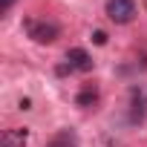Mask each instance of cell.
Instances as JSON below:
<instances>
[{
	"label": "cell",
	"instance_id": "obj_1",
	"mask_svg": "<svg viewBox=\"0 0 147 147\" xmlns=\"http://www.w3.org/2000/svg\"><path fill=\"white\" fill-rule=\"evenodd\" d=\"M23 29L35 43H55L61 38V26L55 20H46V18H26Z\"/></svg>",
	"mask_w": 147,
	"mask_h": 147
},
{
	"label": "cell",
	"instance_id": "obj_2",
	"mask_svg": "<svg viewBox=\"0 0 147 147\" xmlns=\"http://www.w3.org/2000/svg\"><path fill=\"white\" fill-rule=\"evenodd\" d=\"M92 66H95V61H92V55L87 49L72 46L66 52V63L58 66V72H61V75H66V72H92Z\"/></svg>",
	"mask_w": 147,
	"mask_h": 147
},
{
	"label": "cell",
	"instance_id": "obj_3",
	"mask_svg": "<svg viewBox=\"0 0 147 147\" xmlns=\"http://www.w3.org/2000/svg\"><path fill=\"white\" fill-rule=\"evenodd\" d=\"M107 18L113 23H130L136 18V0H107Z\"/></svg>",
	"mask_w": 147,
	"mask_h": 147
},
{
	"label": "cell",
	"instance_id": "obj_4",
	"mask_svg": "<svg viewBox=\"0 0 147 147\" xmlns=\"http://www.w3.org/2000/svg\"><path fill=\"white\" fill-rule=\"evenodd\" d=\"M43 147H81V138H78V133L75 130H69V127H63V130H58Z\"/></svg>",
	"mask_w": 147,
	"mask_h": 147
},
{
	"label": "cell",
	"instance_id": "obj_5",
	"mask_svg": "<svg viewBox=\"0 0 147 147\" xmlns=\"http://www.w3.org/2000/svg\"><path fill=\"white\" fill-rule=\"evenodd\" d=\"M26 144H29V130L26 127H12L0 138V147H26Z\"/></svg>",
	"mask_w": 147,
	"mask_h": 147
},
{
	"label": "cell",
	"instance_id": "obj_6",
	"mask_svg": "<svg viewBox=\"0 0 147 147\" xmlns=\"http://www.w3.org/2000/svg\"><path fill=\"white\" fill-rule=\"evenodd\" d=\"M95 101H98V87H92V84H87V87L75 95V104H78V107H92Z\"/></svg>",
	"mask_w": 147,
	"mask_h": 147
},
{
	"label": "cell",
	"instance_id": "obj_7",
	"mask_svg": "<svg viewBox=\"0 0 147 147\" xmlns=\"http://www.w3.org/2000/svg\"><path fill=\"white\" fill-rule=\"evenodd\" d=\"M92 40H95L98 46H104V43H107V32H104V29H95V32H92Z\"/></svg>",
	"mask_w": 147,
	"mask_h": 147
},
{
	"label": "cell",
	"instance_id": "obj_8",
	"mask_svg": "<svg viewBox=\"0 0 147 147\" xmlns=\"http://www.w3.org/2000/svg\"><path fill=\"white\" fill-rule=\"evenodd\" d=\"M12 6H15V0H0V12H3V15H6Z\"/></svg>",
	"mask_w": 147,
	"mask_h": 147
},
{
	"label": "cell",
	"instance_id": "obj_9",
	"mask_svg": "<svg viewBox=\"0 0 147 147\" xmlns=\"http://www.w3.org/2000/svg\"><path fill=\"white\" fill-rule=\"evenodd\" d=\"M20 110H32V101L29 98H20Z\"/></svg>",
	"mask_w": 147,
	"mask_h": 147
}]
</instances>
